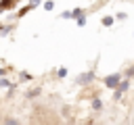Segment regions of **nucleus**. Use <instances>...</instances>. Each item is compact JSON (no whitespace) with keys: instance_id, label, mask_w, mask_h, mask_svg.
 <instances>
[{"instance_id":"obj_4","label":"nucleus","mask_w":134,"mask_h":125,"mask_svg":"<svg viewBox=\"0 0 134 125\" xmlns=\"http://www.w3.org/2000/svg\"><path fill=\"white\" fill-rule=\"evenodd\" d=\"M31 10V4H27V6H23V8H19V12H17V17H25L27 12Z\"/></svg>"},{"instance_id":"obj_12","label":"nucleus","mask_w":134,"mask_h":125,"mask_svg":"<svg viewBox=\"0 0 134 125\" xmlns=\"http://www.w3.org/2000/svg\"><path fill=\"white\" fill-rule=\"evenodd\" d=\"M57 75H59V77H65V75H67V69H65V67H61V69L57 71Z\"/></svg>"},{"instance_id":"obj_1","label":"nucleus","mask_w":134,"mask_h":125,"mask_svg":"<svg viewBox=\"0 0 134 125\" xmlns=\"http://www.w3.org/2000/svg\"><path fill=\"white\" fill-rule=\"evenodd\" d=\"M119 81H121V75H119V73H111V75H107V77H105V85H107V88H111V90H115Z\"/></svg>"},{"instance_id":"obj_10","label":"nucleus","mask_w":134,"mask_h":125,"mask_svg":"<svg viewBox=\"0 0 134 125\" xmlns=\"http://www.w3.org/2000/svg\"><path fill=\"white\" fill-rule=\"evenodd\" d=\"M77 25H80V27H84V25H86V17H84V15H80V17H77Z\"/></svg>"},{"instance_id":"obj_2","label":"nucleus","mask_w":134,"mask_h":125,"mask_svg":"<svg viewBox=\"0 0 134 125\" xmlns=\"http://www.w3.org/2000/svg\"><path fill=\"white\" fill-rule=\"evenodd\" d=\"M19 0H0V12H4V10H10L15 4H17Z\"/></svg>"},{"instance_id":"obj_7","label":"nucleus","mask_w":134,"mask_h":125,"mask_svg":"<svg viewBox=\"0 0 134 125\" xmlns=\"http://www.w3.org/2000/svg\"><path fill=\"white\" fill-rule=\"evenodd\" d=\"M103 25L105 27H111L113 25V17H103Z\"/></svg>"},{"instance_id":"obj_3","label":"nucleus","mask_w":134,"mask_h":125,"mask_svg":"<svg viewBox=\"0 0 134 125\" xmlns=\"http://www.w3.org/2000/svg\"><path fill=\"white\" fill-rule=\"evenodd\" d=\"M94 79V73L92 71H88V73H82L80 77H77V83H90Z\"/></svg>"},{"instance_id":"obj_15","label":"nucleus","mask_w":134,"mask_h":125,"mask_svg":"<svg viewBox=\"0 0 134 125\" xmlns=\"http://www.w3.org/2000/svg\"><path fill=\"white\" fill-rule=\"evenodd\" d=\"M4 73H6V69H0V75H4Z\"/></svg>"},{"instance_id":"obj_14","label":"nucleus","mask_w":134,"mask_h":125,"mask_svg":"<svg viewBox=\"0 0 134 125\" xmlns=\"http://www.w3.org/2000/svg\"><path fill=\"white\" fill-rule=\"evenodd\" d=\"M40 2H42V0H29V4H31V8H34V6H38Z\"/></svg>"},{"instance_id":"obj_6","label":"nucleus","mask_w":134,"mask_h":125,"mask_svg":"<svg viewBox=\"0 0 134 125\" xmlns=\"http://www.w3.org/2000/svg\"><path fill=\"white\" fill-rule=\"evenodd\" d=\"M10 85H13V81H10V79H6V77H2V79H0V88H10Z\"/></svg>"},{"instance_id":"obj_13","label":"nucleus","mask_w":134,"mask_h":125,"mask_svg":"<svg viewBox=\"0 0 134 125\" xmlns=\"http://www.w3.org/2000/svg\"><path fill=\"white\" fill-rule=\"evenodd\" d=\"M61 19H71V10H65V12H61Z\"/></svg>"},{"instance_id":"obj_8","label":"nucleus","mask_w":134,"mask_h":125,"mask_svg":"<svg viewBox=\"0 0 134 125\" xmlns=\"http://www.w3.org/2000/svg\"><path fill=\"white\" fill-rule=\"evenodd\" d=\"M19 77H21V81H29V79H31V75H29V73H25V71H21V73H19Z\"/></svg>"},{"instance_id":"obj_11","label":"nucleus","mask_w":134,"mask_h":125,"mask_svg":"<svg viewBox=\"0 0 134 125\" xmlns=\"http://www.w3.org/2000/svg\"><path fill=\"white\" fill-rule=\"evenodd\" d=\"M38 94H40V90H29V92H27V98H36Z\"/></svg>"},{"instance_id":"obj_5","label":"nucleus","mask_w":134,"mask_h":125,"mask_svg":"<svg viewBox=\"0 0 134 125\" xmlns=\"http://www.w3.org/2000/svg\"><path fill=\"white\" fill-rule=\"evenodd\" d=\"M92 108H94V110H100V108H103V102H100L98 98H94V100H92Z\"/></svg>"},{"instance_id":"obj_9","label":"nucleus","mask_w":134,"mask_h":125,"mask_svg":"<svg viewBox=\"0 0 134 125\" xmlns=\"http://www.w3.org/2000/svg\"><path fill=\"white\" fill-rule=\"evenodd\" d=\"M44 8H46V10H52V8H54V2H52V0H46V2H44Z\"/></svg>"}]
</instances>
